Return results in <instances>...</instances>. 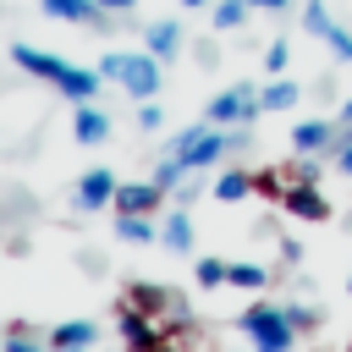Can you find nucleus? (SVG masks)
I'll return each mask as SVG.
<instances>
[{
  "mask_svg": "<svg viewBox=\"0 0 352 352\" xmlns=\"http://www.w3.org/2000/svg\"><path fill=\"white\" fill-rule=\"evenodd\" d=\"M11 60L22 66V72H33V77H44L50 88H60L66 99H94L99 94V82H104V72H88V66H72V60H60V55H44V50H33V44H11Z\"/></svg>",
  "mask_w": 352,
  "mask_h": 352,
  "instance_id": "nucleus-1",
  "label": "nucleus"
},
{
  "mask_svg": "<svg viewBox=\"0 0 352 352\" xmlns=\"http://www.w3.org/2000/svg\"><path fill=\"white\" fill-rule=\"evenodd\" d=\"M236 330H242L258 352H292V346H297V324H292V314L275 308V302H253V308L236 319Z\"/></svg>",
  "mask_w": 352,
  "mask_h": 352,
  "instance_id": "nucleus-2",
  "label": "nucleus"
},
{
  "mask_svg": "<svg viewBox=\"0 0 352 352\" xmlns=\"http://www.w3.org/2000/svg\"><path fill=\"white\" fill-rule=\"evenodd\" d=\"M99 72L110 77V82H121L132 99H154L160 94V55H104L99 60Z\"/></svg>",
  "mask_w": 352,
  "mask_h": 352,
  "instance_id": "nucleus-3",
  "label": "nucleus"
},
{
  "mask_svg": "<svg viewBox=\"0 0 352 352\" xmlns=\"http://www.w3.org/2000/svg\"><path fill=\"white\" fill-rule=\"evenodd\" d=\"M258 116H264V104H258V94H253L248 82L214 94L209 110H204V121H214V126H248V121H258Z\"/></svg>",
  "mask_w": 352,
  "mask_h": 352,
  "instance_id": "nucleus-4",
  "label": "nucleus"
},
{
  "mask_svg": "<svg viewBox=\"0 0 352 352\" xmlns=\"http://www.w3.org/2000/svg\"><path fill=\"white\" fill-rule=\"evenodd\" d=\"M280 209L297 214V220H330V198L314 182H286L280 187Z\"/></svg>",
  "mask_w": 352,
  "mask_h": 352,
  "instance_id": "nucleus-5",
  "label": "nucleus"
},
{
  "mask_svg": "<svg viewBox=\"0 0 352 352\" xmlns=\"http://www.w3.org/2000/svg\"><path fill=\"white\" fill-rule=\"evenodd\" d=\"M160 204H165V187H160V182H121L110 209H116V214H154Z\"/></svg>",
  "mask_w": 352,
  "mask_h": 352,
  "instance_id": "nucleus-6",
  "label": "nucleus"
},
{
  "mask_svg": "<svg viewBox=\"0 0 352 352\" xmlns=\"http://www.w3.org/2000/svg\"><path fill=\"white\" fill-rule=\"evenodd\" d=\"M116 187H121V182H116V170L94 165V170L77 182V204H82V209H110V204H116Z\"/></svg>",
  "mask_w": 352,
  "mask_h": 352,
  "instance_id": "nucleus-7",
  "label": "nucleus"
},
{
  "mask_svg": "<svg viewBox=\"0 0 352 352\" xmlns=\"http://www.w3.org/2000/svg\"><path fill=\"white\" fill-rule=\"evenodd\" d=\"M126 308H138V314H182V297L176 292H165V286H126V297H121Z\"/></svg>",
  "mask_w": 352,
  "mask_h": 352,
  "instance_id": "nucleus-8",
  "label": "nucleus"
},
{
  "mask_svg": "<svg viewBox=\"0 0 352 352\" xmlns=\"http://www.w3.org/2000/svg\"><path fill=\"white\" fill-rule=\"evenodd\" d=\"M330 143H336V126L330 121H297L292 126V148L297 154H324L330 160Z\"/></svg>",
  "mask_w": 352,
  "mask_h": 352,
  "instance_id": "nucleus-9",
  "label": "nucleus"
},
{
  "mask_svg": "<svg viewBox=\"0 0 352 352\" xmlns=\"http://www.w3.org/2000/svg\"><path fill=\"white\" fill-rule=\"evenodd\" d=\"M121 341H132V346H160V341H165V330H160V324H148V314H138V308H126V302H121Z\"/></svg>",
  "mask_w": 352,
  "mask_h": 352,
  "instance_id": "nucleus-10",
  "label": "nucleus"
},
{
  "mask_svg": "<svg viewBox=\"0 0 352 352\" xmlns=\"http://www.w3.org/2000/svg\"><path fill=\"white\" fill-rule=\"evenodd\" d=\"M72 132H77V143H104V138H110V116H104V110H94V104L82 99V104H77Z\"/></svg>",
  "mask_w": 352,
  "mask_h": 352,
  "instance_id": "nucleus-11",
  "label": "nucleus"
},
{
  "mask_svg": "<svg viewBox=\"0 0 352 352\" xmlns=\"http://www.w3.org/2000/svg\"><path fill=\"white\" fill-rule=\"evenodd\" d=\"M94 341H99V330H94L88 319H66V324L50 330V346H60V352H72V346H94Z\"/></svg>",
  "mask_w": 352,
  "mask_h": 352,
  "instance_id": "nucleus-12",
  "label": "nucleus"
},
{
  "mask_svg": "<svg viewBox=\"0 0 352 352\" xmlns=\"http://www.w3.org/2000/svg\"><path fill=\"white\" fill-rule=\"evenodd\" d=\"M44 16H60V22H99V0H38Z\"/></svg>",
  "mask_w": 352,
  "mask_h": 352,
  "instance_id": "nucleus-13",
  "label": "nucleus"
},
{
  "mask_svg": "<svg viewBox=\"0 0 352 352\" xmlns=\"http://www.w3.org/2000/svg\"><path fill=\"white\" fill-rule=\"evenodd\" d=\"M143 44H148V55L170 60V55H176V44H182V28H176V22H154V28L143 33Z\"/></svg>",
  "mask_w": 352,
  "mask_h": 352,
  "instance_id": "nucleus-14",
  "label": "nucleus"
},
{
  "mask_svg": "<svg viewBox=\"0 0 352 352\" xmlns=\"http://www.w3.org/2000/svg\"><path fill=\"white\" fill-rule=\"evenodd\" d=\"M160 242L170 248V253H187L192 248V220L176 209V214H165V226H160Z\"/></svg>",
  "mask_w": 352,
  "mask_h": 352,
  "instance_id": "nucleus-15",
  "label": "nucleus"
},
{
  "mask_svg": "<svg viewBox=\"0 0 352 352\" xmlns=\"http://www.w3.org/2000/svg\"><path fill=\"white\" fill-rule=\"evenodd\" d=\"M253 187H258V182H253L248 170H226V176L214 182V198H220V204H242V198H248Z\"/></svg>",
  "mask_w": 352,
  "mask_h": 352,
  "instance_id": "nucleus-16",
  "label": "nucleus"
},
{
  "mask_svg": "<svg viewBox=\"0 0 352 352\" xmlns=\"http://www.w3.org/2000/svg\"><path fill=\"white\" fill-rule=\"evenodd\" d=\"M258 104H264V110H292V104H297V82H286V77L275 72V82L258 94Z\"/></svg>",
  "mask_w": 352,
  "mask_h": 352,
  "instance_id": "nucleus-17",
  "label": "nucleus"
},
{
  "mask_svg": "<svg viewBox=\"0 0 352 352\" xmlns=\"http://www.w3.org/2000/svg\"><path fill=\"white\" fill-rule=\"evenodd\" d=\"M116 236H121V242H154L160 231H154L148 214H121V220H116Z\"/></svg>",
  "mask_w": 352,
  "mask_h": 352,
  "instance_id": "nucleus-18",
  "label": "nucleus"
},
{
  "mask_svg": "<svg viewBox=\"0 0 352 352\" xmlns=\"http://www.w3.org/2000/svg\"><path fill=\"white\" fill-rule=\"evenodd\" d=\"M264 280H270L264 264H231V275H226V286H242V292H258Z\"/></svg>",
  "mask_w": 352,
  "mask_h": 352,
  "instance_id": "nucleus-19",
  "label": "nucleus"
},
{
  "mask_svg": "<svg viewBox=\"0 0 352 352\" xmlns=\"http://www.w3.org/2000/svg\"><path fill=\"white\" fill-rule=\"evenodd\" d=\"M248 6H253V0H220V6H214V28H220V33L242 28V22H248Z\"/></svg>",
  "mask_w": 352,
  "mask_h": 352,
  "instance_id": "nucleus-20",
  "label": "nucleus"
},
{
  "mask_svg": "<svg viewBox=\"0 0 352 352\" xmlns=\"http://www.w3.org/2000/svg\"><path fill=\"white\" fill-rule=\"evenodd\" d=\"M192 275H198V286H204V292H214V286H226L231 264H226V258H198V270H192Z\"/></svg>",
  "mask_w": 352,
  "mask_h": 352,
  "instance_id": "nucleus-21",
  "label": "nucleus"
},
{
  "mask_svg": "<svg viewBox=\"0 0 352 352\" xmlns=\"http://www.w3.org/2000/svg\"><path fill=\"white\" fill-rule=\"evenodd\" d=\"M324 44L336 50V60H352V28H341V22H330V28H324Z\"/></svg>",
  "mask_w": 352,
  "mask_h": 352,
  "instance_id": "nucleus-22",
  "label": "nucleus"
},
{
  "mask_svg": "<svg viewBox=\"0 0 352 352\" xmlns=\"http://www.w3.org/2000/svg\"><path fill=\"white\" fill-rule=\"evenodd\" d=\"M319 165H324V154H297V165H292V182H319Z\"/></svg>",
  "mask_w": 352,
  "mask_h": 352,
  "instance_id": "nucleus-23",
  "label": "nucleus"
},
{
  "mask_svg": "<svg viewBox=\"0 0 352 352\" xmlns=\"http://www.w3.org/2000/svg\"><path fill=\"white\" fill-rule=\"evenodd\" d=\"M302 28H308V33H319V38H324V28H330V11H324V6H319V0H308V11H302Z\"/></svg>",
  "mask_w": 352,
  "mask_h": 352,
  "instance_id": "nucleus-24",
  "label": "nucleus"
},
{
  "mask_svg": "<svg viewBox=\"0 0 352 352\" xmlns=\"http://www.w3.org/2000/svg\"><path fill=\"white\" fill-rule=\"evenodd\" d=\"M286 60H292V44H286V38H275V44L264 50V66H270V72H286Z\"/></svg>",
  "mask_w": 352,
  "mask_h": 352,
  "instance_id": "nucleus-25",
  "label": "nucleus"
},
{
  "mask_svg": "<svg viewBox=\"0 0 352 352\" xmlns=\"http://www.w3.org/2000/svg\"><path fill=\"white\" fill-rule=\"evenodd\" d=\"M138 126H143V132H160V126H165V110L143 99V110H138Z\"/></svg>",
  "mask_w": 352,
  "mask_h": 352,
  "instance_id": "nucleus-26",
  "label": "nucleus"
},
{
  "mask_svg": "<svg viewBox=\"0 0 352 352\" xmlns=\"http://www.w3.org/2000/svg\"><path fill=\"white\" fill-rule=\"evenodd\" d=\"M286 314H292V324H297V330H314V324H319V314H314L308 302H286Z\"/></svg>",
  "mask_w": 352,
  "mask_h": 352,
  "instance_id": "nucleus-27",
  "label": "nucleus"
},
{
  "mask_svg": "<svg viewBox=\"0 0 352 352\" xmlns=\"http://www.w3.org/2000/svg\"><path fill=\"white\" fill-rule=\"evenodd\" d=\"M336 170H341V176H352V143H346V148H336Z\"/></svg>",
  "mask_w": 352,
  "mask_h": 352,
  "instance_id": "nucleus-28",
  "label": "nucleus"
},
{
  "mask_svg": "<svg viewBox=\"0 0 352 352\" xmlns=\"http://www.w3.org/2000/svg\"><path fill=\"white\" fill-rule=\"evenodd\" d=\"M253 6H258V11H286L292 0H253Z\"/></svg>",
  "mask_w": 352,
  "mask_h": 352,
  "instance_id": "nucleus-29",
  "label": "nucleus"
},
{
  "mask_svg": "<svg viewBox=\"0 0 352 352\" xmlns=\"http://www.w3.org/2000/svg\"><path fill=\"white\" fill-rule=\"evenodd\" d=\"M99 6H104V11H132L138 0H99Z\"/></svg>",
  "mask_w": 352,
  "mask_h": 352,
  "instance_id": "nucleus-30",
  "label": "nucleus"
},
{
  "mask_svg": "<svg viewBox=\"0 0 352 352\" xmlns=\"http://www.w3.org/2000/svg\"><path fill=\"white\" fill-rule=\"evenodd\" d=\"M341 121H352V99H346V104H341Z\"/></svg>",
  "mask_w": 352,
  "mask_h": 352,
  "instance_id": "nucleus-31",
  "label": "nucleus"
},
{
  "mask_svg": "<svg viewBox=\"0 0 352 352\" xmlns=\"http://www.w3.org/2000/svg\"><path fill=\"white\" fill-rule=\"evenodd\" d=\"M182 6H192V11H198V6H209V0H182Z\"/></svg>",
  "mask_w": 352,
  "mask_h": 352,
  "instance_id": "nucleus-32",
  "label": "nucleus"
},
{
  "mask_svg": "<svg viewBox=\"0 0 352 352\" xmlns=\"http://www.w3.org/2000/svg\"><path fill=\"white\" fill-rule=\"evenodd\" d=\"M346 292H352V275H346Z\"/></svg>",
  "mask_w": 352,
  "mask_h": 352,
  "instance_id": "nucleus-33",
  "label": "nucleus"
}]
</instances>
